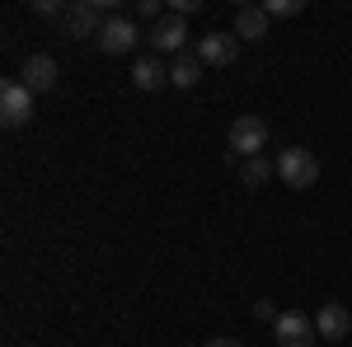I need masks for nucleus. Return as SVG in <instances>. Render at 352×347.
<instances>
[{
	"label": "nucleus",
	"instance_id": "nucleus-2",
	"mask_svg": "<svg viewBox=\"0 0 352 347\" xmlns=\"http://www.w3.org/2000/svg\"><path fill=\"white\" fill-rule=\"evenodd\" d=\"M263 146H268V122H263L258 113H244V117H235V122H230V155L254 160Z\"/></svg>",
	"mask_w": 352,
	"mask_h": 347
},
{
	"label": "nucleus",
	"instance_id": "nucleus-10",
	"mask_svg": "<svg viewBox=\"0 0 352 347\" xmlns=\"http://www.w3.org/2000/svg\"><path fill=\"white\" fill-rule=\"evenodd\" d=\"M19 80L33 89V94H43V89H52L56 85V61L47 52H38V56H28L24 61V71H19Z\"/></svg>",
	"mask_w": 352,
	"mask_h": 347
},
{
	"label": "nucleus",
	"instance_id": "nucleus-12",
	"mask_svg": "<svg viewBox=\"0 0 352 347\" xmlns=\"http://www.w3.org/2000/svg\"><path fill=\"white\" fill-rule=\"evenodd\" d=\"M235 38H240V43L268 38V10H263V5H244L240 14H235Z\"/></svg>",
	"mask_w": 352,
	"mask_h": 347
},
{
	"label": "nucleus",
	"instance_id": "nucleus-16",
	"mask_svg": "<svg viewBox=\"0 0 352 347\" xmlns=\"http://www.w3.org/2000/svg\"><path fill=\"white\" fill-rule=\"evenodd\" d=\"M33 14H43V19H56V14H66L56 0H33Z\"/></svg>",
	"mask_w": 352,
	"mask_h": 347
},
{
	"label": "nucleus",
	"instance_id": "nucleus-13",
	"mask_svg": "<svg viewBox=\"0 0 352 347\" xmlns=\"http://www.w3.org/2000/svg\"><path fill=\"white\" fill-rule=\"evenodd\" d=\"M197 80H202V61H197V52L174 56V66H169V85H174V89H192Z\"/></svg>",
	"mask_w": 352,
	"mask_h": 347
},
{
	"label": "nucleus",
	"instance_id": "nucleus-1",
	"mask_svg": "<svg viewBox=\"0 0 352 347\" xmlns=\"http://www.w3.org/2000/svg\"><path fill=\"white\" fill-rule=\"evenodd\" d=\"M272 164H277V179L287 188H315V179H320V160L305 146H287Z\"/></svg>",
	"mask_w": 352,
	"mask_h": 347
},
{
	"label": "nucleus",
	"instance_id": "nucleus-18",
	"mask_svg": "<svg viewBox=\"0 0 352 347\" xmlns=\"http://www.w3.org/2000/svg\"><path fill=\"white\" fill-rule=\"evenodd\" d=\"M254 315H258V320H277L282 310H272V300H254Z\"/></svg>",
	"mask_w": 352,
	"mask_h": 347
},
{
	"label": "nucleus",
	"instance_id": "nucleus-8",
	"mask_svg": "<svg viewBox=\"0 0 352 347\" xmlns=\"http://www.w3.org/2000/svg\"><path fill=\"white\" fill-rule=\"evenodd\" d=\"M315 333H320V338H329V343H343V338L352 333L348 305H338V300H324V305H320V315H315Z\"/></svg>",
	"mask_w": 352,
	"mask_h": 347
},
{
	"label": "nucleus",
	"instance_id": "nucleus-9",
	"mask_svg": "<svg viewBox=\"0 0 352 347\" xmlns=\"http://www.w3.org/2000/svg\"><path fill=\"white\" fill-rule=\"evenodd\" d=\"M94 43H99L109 56L132 52V47H136V24H132V19H122V14H113V19H104V33H99Z\"/></svg>",
	"mask_w": 352,
	"mask_h": 347
},
{
	"label": "nucleus",
	"instance_id": "nucleus-4",
	"mask_svg": "<svg viewBox=\"0 0 352 347\" xmlns=\"http://www.w3.org/2000/svg\"><path fill=\"white\" fill-rule=\"evenodd\" d=\"M272 333H277V347H315V320L300 315V310H282L272 320Z\"/></svg>",
	"mask_w": 352,
	"mask_h": 347
},
{
	"label": "nucleus",
	"instance_id": "nucleus-7",
	"mask_svg": "<svg viewBox=\"0 0 352 347\" xmlns=\"http://www.w3.org/2000/svg\"><path fill=\"white\" fill-rule=\"evenodd\" d=\"M184 43H188V24H184V14H164V19H155V28H151V47H155V52L184 56Z\"/></svg>",
	"mask_w": 352,
	"mask_h": 347
},
{
	"label": "nucleus",
	"instance_id": "nucleus-3",
	"mask_svg": "<svg viewBox=\"0 0 352 347\" xmlns=\"http://www.w3.org/2000/svg\"><path fill=\"white\" fill-rule=\"evenodd\" d=\"M0 122H5V127H28V122H33V89H28L24 80L0 85Z\"/></svg>",
	"mask_w": 352,
	"mask_h": 347
},
{
	"label": "nucleus",
	"instance_id": "nucleus-6",
	"mask_svg": "<svg viewBox=\"0 0 352 347\" xmlns=\"http://www.w3.org/2000/svg\"><path fill=\"white\" fill-rule=\"evenodd\" d=\"M235 56H240V38L235 33H207L202 43H197V61L202 66H235Z\"/></svg>",
	"mask_w": 352,
	"mask_h": 347
},
{
	"label": "nucleus",
	"instance_id": "nucleus-14",
	"mask_svg": "<svg viewBox=\"0 0 352 347\" xmlns=\"http://www.w3.org/2000/svg\"><path fill=\"white\" fill-rule=\"evenodd\" d=\"M272 174H277V164H268L263 155H254V160H244V164H240V179H244L249 188H263Z\"/></svg>",
	"mask_w": 352,
	"mask_h": 347
},
{
	"label": "nucleus",
	"instance_id": "nucleus-15",
	"mask_svg": "<svg viewBox=\"0 0 352 347\" xmlns=\"http://www.w3.org/2000/svg\"><path fill=\"white\" fill-rule=\"evenodd\" d=\"M263 10H268V19H292V14L305 10V0H268Z\"/></svg>",
	"mask_w": 352,
	"mask_h": 347
},
{
	"label": "nucleus",
	"instance_id": "nucleus-20",
	"mask_svg": "<svg viewBox=\"0 0 352 347\" xmlns=\"http://www.w3.org/2000/svg\"><path fill=\"white\" fill-rule=\"evenodd\" d=\"M202 347H244V343H240V338H207Z\"/></svg>",
	"mask_w": 352,
	"mask_h": 347
},
{
	"label": "nucleus",
	"instance_id": "nucleus-11",
	"mask_svg": "<svg viewBox=\"0 0 352 347\" xmlns=\"http://www.w3.org/2000/svg\"><path fill=\"white\" fill-rule=\"evenodd\" d=\"M132 85L141 89V94H155V89L169 85V66H160V56H141V61L132 66Z\"/></svg>",
	"mask_w": 352,
	"mask_h": 347
},
{
	"label": "nucleus",
	"instance_id": "nucleus-19",
	"mask_svg": "<svg viewBox=\"0 0 352 347\" xmlns=\"http://www.w3.org/2000/svg\"><path fill=\"white\" fill-rule=\"evenodd\" d=\"M197 5H202V0H174V14H192Z\"/></svg>",
	"mask_w": 352,
	"mask_h": 347
},
{
	"label": "nucleus",
	"instance_id": "nucleus-17",
	"mask_svg": "<svg viewBox=\"0 0 352 347\" xmlns=\"http://www.w3.org/2000/svg\"><path fill=\"white\" fill-rule=\"evenodd\" d=\"M136 14H141V19H164V14H160V0H136Z\"/></svg>",
	"mask_w": 352,
	"mask_h": 347
},
{
	"label": "nucleus",
	"instance_id": "nucleus-5",
	"mask_svg": "<svg viewBox=\"0 0 352 347\" xmlns=\"http://www.w3.org/2000/svg\"><path fill=\"white\" fill-rule=\"evenodd\" d=\"M61 33H66V38H99V33H104L99 0H76V5H66V14H61Z\"/></svg>",
	"mask_w": 352,
	"mask_h": 347
}]
</instances>
